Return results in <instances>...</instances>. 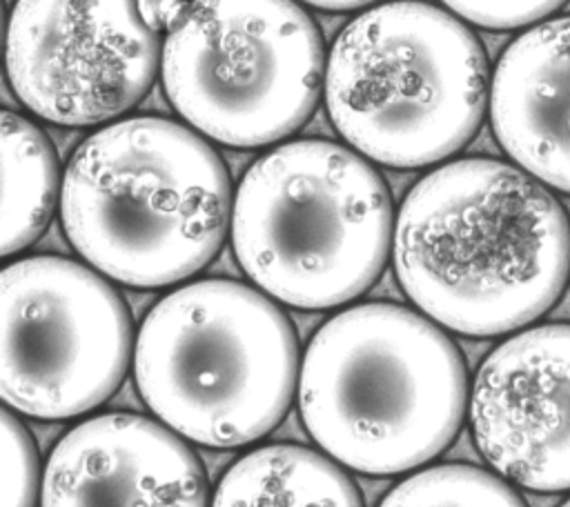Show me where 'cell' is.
<instances>
[{"label":"cell","mask_w":570,"mask_h":507,"mask_svg":"<svg viewBox=\"0 0 570 507\" xmlns=\"http://www.w3.org/2000/svg\"><path fill=\"white\" fill-rule=\"evenodd\" d=\"M131 320L85 265L29 256L2 271L0 394L18 414L56 420L102 405L122 382Z\"/></svg>","instance_id":"8"},{"label":"cell","mask_w":570,"mask_h":507,"mask_svg":"<svg viewBox=\"0 0 570 507\" xmlns=\"http://www.w3.org/2000/svg\"><path fill=\"white\" fill-rule=\"evenodd\" d=\"M463 20L485 29H517L543 20L566 0H441Z\"/></svg>","instance_id":"17"},{"label":"cell","mask_w":570,"mask_h":507,"mask_svg":"<svg viewBox=\"0 0 570 507\" xmlns=\"http://www.w3.org/2000/svg\"><path fill=\"white\" fill-rule=\"evenodd\" d=\"M305 4H312L316 9H327V11H350L358 9L365 4H372L376 0H303Z\"/></svg>","instance_id":"19"},{"label":"cell","mask_w":570,"mask_h":507,"mask_svg":"<svg viewBox=\"0 0 570 507\" xmlns=\"http://www.w3.org/2000/svg\"><path fill=\"white\" fill-rule=\"evenodd\" d=\"M394 269L410 300L465 336L541 318L570 276V220L528 171L461 158L423 176L394 227Z\"/></svg>","instance_id":"1"},{"label":"cell","mask_w":570,"mask_h":507,"mask_svg":"<svg viewBox=\"0 0 570 507\" xmlns=\"http://www.w3.org/2000/svg\"><path fill=\"white\" fill-rule=\"evenodd\" d=\"M298 371L287 316L236 280H198L147 314L134 347L136 385L176 434L240 447L285 416Z\"/></svg>","instance_id":"5"},{"label":"cell","mask_w":570,"mask_h":507,"mask_svg":"<svg viewBox=\"0 0 570 507\" xmlns=\"http://www.w3.org/2000/svg\"><path fill=\"white\" fill-rule=\"evenodd\" d=\"M189 0H138V11L142 20L158 33L169 31L185 13Z\"/></svg>","instance_id":"18"},{"label":"cell","mask_w":570,"mask_h":507,"mask_svg":"<svg viewBox=\"0 0 570 507\" xmlns=\"http://www.w3.org/2000/svg\"><path fill=\"white\" fill-rule=\"evenodd\" d=\"M490 120L523 171L570 193V16L543 20L505 47L490 84Z\"/></svg>","instance_id":"12"},{"label":"cell","mask_w":570,"mask_h":507,"mask_svg":"<svg viewBox=\"0 0 570 507\" xmlns=\"http://www.w3.org/2000/svg\"><path fill=\"white\" fill-rule=\"evenodd\" d=\"M485 102L481 42L428 2L367 9L327 58L325 105L336 131L387 167H425L456 153L476 133Z\"/></svg>","instance_id":"6"},{"label":"cell","mask_w":570,"mask_h":507,"mask_svg":"<svg viewBox=\"0 0 570 507\" xmlns=\"http://www.w3.org/2000/svg\"><path fill=\"white\" fill-rule=\"evenodd\" d=\"M2 256L31 245L47 227L56 200V153L27 118L2 111Z\"/></svg>","instance_id":"14"},{"label":"cell","mask_w":570,"mask_h":507,"mask_svg":"<svg viewBox=\"0 0 570 507\" xmlns=\"http://www.w3.org/2000/svg\"><path fill=\"white\" fill-rule=\"evenodd\" d=\"M470 427L483 458L532 491L570 489V325L523 329L481 362Z\"/></svg>","instance_id":"10"},{"label":"cell","mask_w":570,"mask_h":507,"mask_svg":"<svg viewBox=\"0 0 570 507\" xmlns=\"http://www.w3.org/2000/svg\"><path fill=\"white\" fill-rule=\"evenodd\" d=\"M163 87L200 133L232 147H263L314 111L323 40L294 0H189L167 31Z\"/></svg>","instance_id":"7"},{"label":"cell","mask_w":570,"mask_h":507,"mask_svg":"<svg viewBox=\"0 0 570 507\" xmlns=\"http://www.w3.org/2000/svg\"><path fill=\"white\" fill-rule=\"evenodd\" d=\"M379 507H528L497 474L472 465H436L401 480Z\"/></svg>","instance_id":"15"},{"label":"cell","mask_w":570,"mask_h":507,"mask_svg":"<svg viewBox=\"0 0 570 507\" xmlns=\"http://www.w3.org/2000/svg\"><path fill=\"white\" fill-rule=\"evenodd\" d=\"M212 507H363V500L327 456L301 445H267L225 471Z\"/></svg>","instance_id":"13"},{"label":"cell","mask_w":570,"mask_h":507,"mask_svg":"<svg viewBox=\"0 0 570 507\" xmlns=\"http://www.w3.org/2000/svg\"><path fill=\"white\" fill-rule=\"evenodd\" d=\"M38 487L36 445L24 425L2 411V507H33Z\"/></svg>","instance_id":"16"},{"label":"cell","mask_w":570,"mask_h":507,"mask_svg":"<svg viewBox=\"0 0 570 507\" xmlns=\"http://www.w3.org/2000/svg\"><path fill=\"white\" fill-rule=\"evenodd\" d=\"M309 436L341 465L374 476L414 469L459 434L468 376L456 345L428 318L365 302L312 338L298 380Z\"/></svg>","instance_id":"3"},{"label":"cell","mask_w":570,"mask_h":507,"mask_svg":"<svg viewBox=\"0 0 570 507\" xmlns=\"http://www.w3.org/2000/svg\"><path fill=\"white\" fill-rule=\"evenodd\" d=\"M561 507H570V498H568V500H566Z\"/></svg>","instance_id":"20"},{"label":"cell","mask_w":570,"mask_h":507,"mask_svg":"<svg viewBox=\"0 0 570 507\" xmlns=\"http://www.w3.org/2000/svg\"><path fill=\"white\" fill-rule=\"evenodd\" d=\"M158 33L138 0H16L7 78L36 116L87 127L131 109L158 69Z\"/></svg>","instance_id":"9"},{"label":"cell","mask_w":570,"mask_h":507,"mask_svg":"<svg viewBox=\"0 0 570 507\" xmlns=\"http://www.w3.org/2000/svg\"><path fill=\"white\" fill-rule=\"evenodd\" d=\"M229 211L218 153L185 125L154 116L91 133L60 189L73 249L131 287H165L200 271L225 240Z\"/></svg>","instance_id":"2"},{"label":"cell","mask_w":570,"mask_h":507,"mask_svg":"<svg viewBox=\"0 0 570 507\" xmlns=\"http://www.w3.org/2000/svg\"><path fill=\"white\" fill-rule=\"evenodd\" d=\"M40 507H207V480L196 454L160 422L102 414L53 447Z\"/></svg>","instance_id":"11"},{"label":"cell","mask_w":570,"mask_h":507,"mask_svg":"<svg viewBox=\"0 0 570 507\" xmlns=\"http://www.w3.org/2000/svg\"><path fill=\"white\" fill-rule=\"evenodd\" d=\"M392 238V200L358 153L330 140H294L261 156L232 209L243 271L272 298L327 309L381 276Z\"/></svg>","instance_id":"4"}]
</instances>
